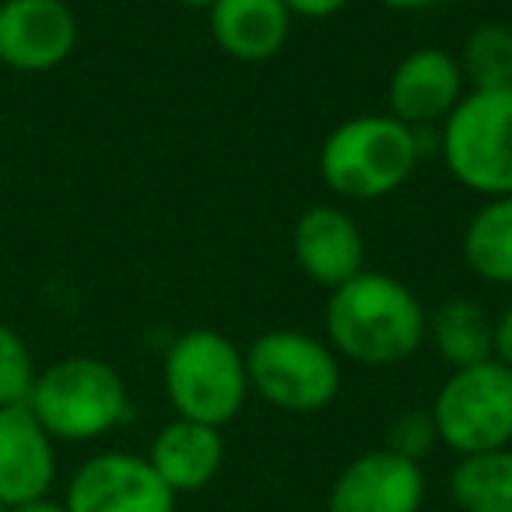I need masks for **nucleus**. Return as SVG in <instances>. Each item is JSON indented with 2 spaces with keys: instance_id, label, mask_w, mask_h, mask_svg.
Returning a JSON list of instances; mask_svg holds the SVG:
<instances>
[{
  "instance_id": "22",
  "label": "nucleus",
  "mask_w": 512,
  "mask_h": 512,
  "mask_svg": "<svg viewBox=\"0 0 512 512\" xmlns=\"http://www.w3.org/2000/svg\"><path fill=\"white\" fill-rule=\"evenodd\" d=\"M348 4L351 0H285V8L292 11V18H313V22L334 18L337 11H344Z\"/></svg>"
},
{
  "instance_id": "12",
  "label": "nucleus",
  "mask_w": 512,
  "mask_h": 512,
  "mask_svg": "<svg viewBox=\"0 0 512 512\" xmlns=\"http://www.w3.org/2000/svg\"><path fill=\"white\" fill-rule=\"evenodd\" d=\"M292 256L313 285L334 292L365 271V239L348 211L313 204L292 228Z\"/></svg>"
},
{
  "instance_id": "4",
  "label": "nucleus",
  "mask_w": 512,
  "mask_h": 512,
  "mask_svg": "<svg viewBox=\"0 0 512 512\" xmlns=\"http://www.w3.org/2000/svg\"><path fill=\"white\" fill-rule=\"evenodd\" d=\"M29 411L53 442H95L120 428L130 411L123 376L92 355H71L36 376Z\"/></svg>"
},
{
  "instance_id": "11",
  "label": "nucleus",
  "mask_w": 512,
  "mask_h": 512,
  "mask_svg": "<svg viewBox=\"0 0 512 512\" xmlns=\"http://www.w3.org/2000/svg\"><path fill=\"white\" fill-rule=\"evenodd\" d=\"M467 95L460 60L439 46L411 50L390 74L386 106L407 127H442Z\"/></svg>"
},
{
  "instance_id": "21",
  "label": "nucleus",
  "mask_w": 512,
  "mask_h": 512,
  "mask_svg": "<svg viewBox=\"0 0 512 512\" xmlns=\"http://www.w3.org/2000/svg\"><path fill=\"white\" fill-rule=\"evenodd\" d=\"M439 442V432H435L432 411H400L397 418L390 421V432H386V449H393L397 456H407V460L421 463Z\"/></svg>"
},
{
  "instance_id": "17",
  "label": "nucleus",
  "mask_w": 512,
  "mask_h": 512,
  "mask_svg": "<svg viewBox=\"0 0 512 512\" xmlns=\"http://www.w3.org/2000/svg\"><path fill=\"white\" fill-rule=\"evenodd\" d=\"M463 260L481 281L512 288V193L488 197L463 228Z\"/></svg>"
},
{
  "instance_id": "7",
  "label": "nucleus",
  "mask_w": 512,
  "mask_h": 512,
  "mask_svg": "<svg viewBox=\"0 0 512 512\" xmlns=\"http://www.w3.org/2000/svg\"><path fill=\"white\" fill-rule=\"evenodd\" d=\"M428 411L439 442L456 456L512 446V369L495 358L453 369Z\"/></svg>"
},
{
  "instance_id": "25",
  "label": "nucleus",
  "mask_w": 512,
  "mask_h": 512,
  "mask_svg": "<svg viewBox=\"0 0 512 512\" xmlns=\"http://www.w3.org/2000/svg\"><path fill=\"white\" fill-rule=\"evenodd\" d=\"M376 4H383V8H390V11H425V8H435L439 0H376Z\"/></svg>"
},
{
  "instance_id": "3",
  "label": "nucleus",
  "mask_w": 512,
  "mask_h": 512,
  "mask_svg": "<svg viewBox=\"0 0 512 512\" xmlns=\"http://www.w3.org/2000/svg\"><path fill=\"white\" fill-rule=\"evenodd\" d=\"M162 386L176 418L225 428L239 418L249 397L246 351L221 330L193 327L165 351Z\"/></svg>"
},
{
  "instance_id": "1",
  "label": "nucleus",
  "mask_w": 512,
  "mask_h": 512,
  "mask_svg": "<svg viewBox=\"0 0 512 512\" xmlns=\"http://www.w3.org/2000/svg\"><path fill=\"white\" fill-rule=\"evenodd\" d=\"M323 327L337 358L365 369H390L425 344L428 313L404 281L383 271H362L330 292Z\"/></svg>"
},
{
  "instance_id": "14",
  "label": "nucleus",
  "mask_w": 512,
  "mask_h": 512,
  "mask_svg": "<svg viewBox=\"0 0 512 512\" xmlns=\"http://www.w3.org/2000/svg\"><path fill=\"white\" fill-rule=\"evenodd\" d=\"M207 22L225 57L239 64H264L285 50L295 18L285 0H218L207 11Z\"/></svg>"
},
{
  "instance_id": "10",
  "label": "nucleus",
  "mask_w": 512,
  "mask_h": 512,
  "mask_svg": "<svg viewBox=\"0 0 512 512\" xmlns=\"http://www.w3.org/2000/svg\"><path fill=\"white\" fill-rule=\"evenodd\" d=\"M425 470L393 449H372L337 474L327 512H421Z\"/></svg>"
},
{
  "instance_id": "26",
  "label": "nucleus",
  "mask_w": 512,
  "mask_h": 512,
  "mask_svg": "<svg viewBox=\"0 0 512 512\" xmlns=\"http://www.w3.org/2000/svg\"><path fill=\"white\" fill-rule=\"evenodd\" d=\"M179 8H186V11H211L218 0H176Z\"/></svg>"
},
{
  "instance_id": "15",
  "label": "nucleus",
  "mask_w": 512,
  "mask_h": 512,
  "mask_svg": "<svg viewBox=\"0 0 512 512\" xmlns=\"http://www.w3.org/2000/svg\"><path fill=\"white\" fill-rule=\"evenodd\" d=\"M148 463L176 495H193V491L207 488L225 463L221 428L200 425L190 418H172L151 439Z\"/></svg>"
},
{
  "instance_id": "2",
  "label": "nucleus",
  "mask_w": 512,
  "mask_h": 512,
  "mask_svg": "<svg viewBox=\"0 0 512 512\" xmlns=\"http://www.w3.org/2000/svg\"><path fill=\"white\" fill-rule=\"evenodd\" d=\"M418 162V130L390 113H365L327 134L320 179L344 200H379L400 190Z\"/></svg>"
},
{
  "instance_id": "13",
  "label": "nucleus",
  "mask_w": 512,
  "mask_h": 512,
  "mask_svg": "<svg viewBox=\"0 0 512 512\" xmlns=\"http://www.w3.org/2000/svg\"><path fill=\"white\" fill-rule=\"evenodd\" d=\"M57 481V442L39 425L29 404L0 407V505L36 502Z\"/></svg>"
},
{
  "instance_id": "24",
  "label": "nucleus",
  "mask_w": 512,
  "mask_h": 512,
  "mask_svg": "<svg viewBox=\"0 0 512 512\" xmlns=\"http://www.w3.org/2000/svg\"><path fill=\"white\" fill-rule=\"evenodd\" d=\"M8 512H67V505L64 502H57V498H36V502H25V505H15V509H8Z\"/></svg>"
},
{
  "instance_id": "9",
  "label": "nucleus",
  "mask_w": 512,
  "mask_h": 512,
  "mask_svg": "<svg viewBox=\"0 0 512 512\" xmlns=\"http://www.w3.org/2000/svg\"><path fill=\"white\" fill-rule=\"evenodd\" d=\"M78 46V18L67 0H0V64L43 74L67 64Z\"/></svg>"
},
{
  "instance_id": "6",
  "label": "nucleus",
  "mask_w": 512,
  "mask_h": 512,
  "mask_svg": "<svg viewBox=\"0 0 512 512\" xmlns=\"http://www.w3.org/2000/svg\"><path fill=\"white\" fill-rule=\"evenodd\" d=\"M449 176L488 197L512 193V88L467 92L439 130Z\"/></svg>"
},
{
  "instance_id": "19",
  "label": "nucleus",
  "mask_w": 512,
  "mask_h": 512,
  "mask_svg": "<svg viewBox=\"0 0 512 512\" xmlns=\"http://www.w3.org/2000/svg\"><path fill=\"white\" fill-rule=\"evenodd\" d=\"M460 71L467 92H498L512 88V29L502 22H484L463 39Z\"/></svg>"
},
{
  "instance_id": "20",
  "label": "nucleus",
  "mask_w": 512,
  "mask_h": 512,
  "mask_svg": "<svg viewBox=\"0 0 512 512\" xmlns=\"http://www.w3.org/2000/svg\"><path fill=\"white\" fill-rule=\"evenodd\" d=\"M36 376V358H32V348L25 344V337L8 323H0V407L29 404Z\"/></svg>"
},
{
  "instance_id": "5",
  "label": "nucleus",
  "mask_w": 512,
  "mask_h": 512,
  "mask_svg": "<svg viewBox=\"0 0 512 512\" xmlns=\"http://www.w3.org/2000/svg\"><path fill=\"white\" fill-rule=\"evenodd\" d=\"M249 393L288 414H316L341 393V358L306 330H267L246 348Z\"/></svg>"
},
{
  "instance_id": "27",
  "label": "nucleus",
  "mask_w": 512,
  "mask_h": 512,
  "mask_svg": "<svg viewBox=\"0 0 512 512\" xmlns=\"http://www.w3.org/2000/svg\"><path fill=\"white\" fill-rule=\"evenodd\" d=\"M0 512H8V509H4V505H0Z\"/></svg>"
},
{
  "instance_id": "18",
  "label": "nucleus",
  "mask_w": 512,
  "mask_h": 512,
  "mask_svg": "<svg viewBox=\"0 0 512 512\" xmlns=\"http://www.w3.org/2000/svg\"><path fill=\"white\" fill-rule=\"evenodd\" d=\"M449 495L460 512H512V446L460 456Z\"/></svg>"
},
{
  "instance_id": "16",
  "label": "nucleus",
  "mask_w": 512,
  "mask_h": 512,
  "mask_svg": "<svg viewBox=\"0 0 512 512\" xmlns=\"http://www.w3.org/2000/svg\"><path fill=\"white\" fill-rule=\"evenodd\" d=\"M428 341L435 344L439 358L449 369H470L495 358V316L477 299L439 302L428 316Z\"/></svg>"
},
{
  "instance_id": "23",
  "label": "nucleus",
  "mask_w": 512,
  "mask_h": 512,
  "mask_svg": "<svg viewBox=\"0 0 512 512\" xmlns=\"http://www.w3.org/2000/svg\"><path fill=\"white\" fill-rule=\"evenodd\" d=\"M495 362H502L512 369V302L495 320Z\"/></svg>"
},
{
  "instance_id": "8",
  "label": "nucleus",
  "mask_w": 512,
  "mask_h": 512,
  "mask_svg": "<svg viewBox=\"0 0 512 512\" xmlns=\"http://www.w3.org/2000/svg\"><path fill=\"white\" fill-rule=\"evenodd\" d=\"M176 491L155 474L148 456L95 453L67 484V512H176Z\"/></svg>"
}]
</instances>
